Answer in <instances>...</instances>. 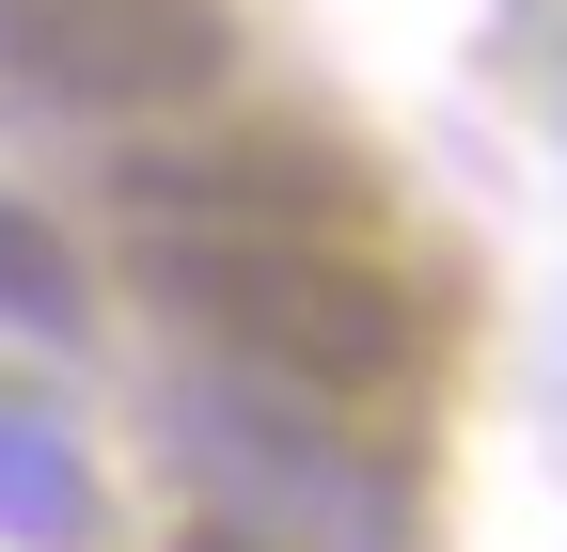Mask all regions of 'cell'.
<instances>
[{"label":"cell","instance_id":"obj_2","mask_svg":"<svg viewBox=\"0 0 567 552\" xmlns=\"http://www.w3.org/2000/svg\"><path fill=\"white\" fill-rule=\"evenodd\" d=\"M0 80H32L48 111H189L205 80H237L221 0H0Z\"/></svg>","mask_w":567,"mask_h":552},{"label":"cell","instance_id":"obj_4","mask_svg":"<svg viewBox=\"0 0 567 552\" xmlns=\"http://www.w3.org/2000/svg\"><path fill=\"white\" fill-rule=\"evenodd\" d=\"M174 552H284V536H237V521H189Z\"/></svg>","mask_w":567,"mask_h":552},{"label":"cell","instance_id":"obj_3","mask_svg":"<svg viewBox=\"0 0 567 552\" xmlns=\"http://www.w3.org/2000/svg\"><path fill=\"white\" fill-rule=\"evenodd\" d=\"M0 316H32V331H80V253H63L32 205H0Z\"/></svg>","mask_w":567,"mask_h":552},{"label":"cell","instance_id":"obj_1","mask_svg":"<svg viewBox=\"0 0 567 552\" xmlns=\"http://www.w3.org/2000/svg\"><path fill=\"white\" fill-rule=\"evenodd\" d=\"M142 300L316 410H379L425 379V300L331 222H142Z\"/></svg>","mask_w":567,"mask_h":552}]
</instances>
